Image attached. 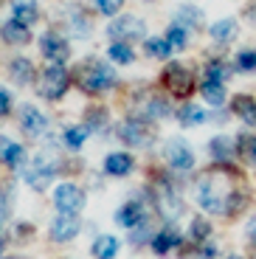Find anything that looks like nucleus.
Masks as SVG:
<instances>
[{
    "label": "nucleus",
    "mask_w": 256,
    "mask_h": 259,
    "mask_svg": "<svg viewBox=\"0 0 256 259\" xmlns=\"http://www.w3.org/2000/svg\"><path fill=\"white\" fill-rule=\"evenodd\" d=\"M178 121L183 127H197V124L205 121V110H200L197 104H183L178 110Z\"/></svg>",
    "instance_id": "obj_26"
},
{
    "label": "nucleus",
    "mask_w": 256,
    "mask_h": 259,
    "mask_svg": "<svg viewBox=\"0 0 256 259\" xmlns=\"http://www.w3.org/2000/svg\"><path fill=\"white\" fill-rule=\"evenodd\" d=\"M12 17L17 20V23H23V26L31 28L34 23L39 20V9H37V3H34V0H14Z\"/></svg>",
    "instance_id": "obj_20"
},
{
    "label": "nucleus",
    "mask_w": 256,
    "mask_h": 259,
    "mask_svg": "<svg viewBox=\"0 0 256 259\" xmlns=\"http://www.w3.org/2000/svg\"><path fill=\"white\" fill-rule=\"evenodd\" d=\"M208 149H211V155L217 163H231V158H234V144H231L228 136H214Z\"/></svg>",
    "instance_id": "obj_23"
},
{
    "label": "nucleus",
    "mask_w": 256,
    "mask_h": 259,
    "mask_svg": "<svg viewBox=\"0 0 256 259\" xmlns=\"http://www.w3.org/2000/svg\"><path fill=\"white\" fill-rule=\"evenodd\" d=\"M39 51H42V57L48 62H57V65H62L65 59L71 57V46L59 34H42L39 37Z\"/></svg>",
    "instance_id": "obj_11"
},
{
    "label": "nucleus",
    "mask_w": 256,
    "mask_h": 259,
    "mask_svg": "<svg viewBox=\"0 0 256 259\" xmlns=\"http://www.w3.org/2000/svg\"><path fill=\"white\" fill-rule=\"evenodd\" d=\"M54 206L59 208V214H79L84 208V192L76 183H59L54 189Z\"/></svg>",
    "instance_id": "obj_6"
},
{
    "label": "nucleus",
    "mask_w": 256,
    "mask_h": 259,
    "mask_svg": "<svg viewBox=\"0 0 256 259\" xmlns=\"http://www.w3.org/2000/svg\"><path fill=\"white\" fill-rule=\"evenodd\" d=\"M79 228H82V223H79L76 214H59L57 220L51 223V240L54 242H68L79 234Z\"/></svg>",
    "instance_id": "obj_13"
},
{
    "label": "nucleus",
    "mask_w": 256,
    "mask_h": 259,
    "mask_svg": "<svg viewBox=\"0 0 256 259\" xmlns=\"http://www.w3.org/2000/svg\"><path fill=\"white\" fill-rule=\"evenodd\" d=\"M147 3H149V0H147Z\"/></svg>",
    "instance_id": "obj_47"
},
{
    "label": "nucleus",
    "mask_w": 256,
    "mask_h": 259,
    "mask_svg": "<svg viewBox=\"0 0 256 259\" xmlns=\"http://www.w3.org/2000/svg\"><path fill=\"white\" fill-rule=\"evenodd\" d=\"M237 68H239V71H245V73H253V71H256V51H250V48L239 51Z\"/></svg>",
    "instance_id": "obj_36"
},
{
    "label": "nucleus",
    "mask_w": 256,
    "mask_h": 259,
    "mask_svg": "<svg viewBox=\"0 0 256 259\" xmlns=\"http://www.w3.org/2000/svg\"><path fill=\"white\" fill-rule=\"evenodd\" d=\"M6 259H26V256H6Z\"/></svg>",
    "instance_id": "obj_43"
},
{
    "label": "nucleus",
    "mask_w": 256,
    "mask_h": 259,
    "mask_svg": "<svg viewBox=\"0 0 256 259\" xmlns=\"http://www.w3.org/2000/svg\"><path fill=\"white\" fill-rule=\"evenodd\" d=\"M160 82H163V88H166L169 93H175V96H186V93L192 91L194 76H192V71H189L183 62H169L166 68H163V73H160Z\"/></svg>",
    "instance_id": "obj_5"
},
{
    "label": "nucleus",
    "mask_w": 256,
    "mask_h": 259,
    "mask_svg": "<svg viewBox=\"0 0 256 259\" xmlns=\"http://www.w3.org/2000/svg\"><path fill=\"white\" fill-rule=\"evenodd\" d=\"M0 37L6 39L9 46H26L28 39H31V31H28V26H23V23H17L12 17L6 26L0 28Z\"/></svg>",
    "instance_id": "obj_19"
},
{
    "label": "nucleus",
    "mask_w": 256,
    "mask_h": 259,
    "mask_svg": "<svg viewBox=\"0 0 256 259\" xmlns=\"http://www.w3.org/2000/svg\"><path fill=\"white\" fill-rule=\"evenodd\" d=\"M189 237H192L194 242H205L211 237V223L205 220V217H194L192 226H189Z\"/></svg>",
    "instance_id": "obj_30"
},
{
    "label": "nucleus",
    "mask_w": 256,
    "mask_h": 259,
    "mask_svg": "<svg viewBox=\"0 0 256 259\" xmlns=\"http://www.w3.org/2000/svg\"><path fill=\"white\" fill-rule=\"evenodd\" d=\"M118 248H121V242L115 240V237H110V234H102V237H96L93 240V245H90V253L96 259H113L115 253H118Z\"/></svg>",
    "instance_id": "obj_21"
},
{
    "label": "nucleus",
    "mask_w": 256,
    "mask_h": 259,
    "mask_svg": "<svg viewBox=\"0 0 256 259\" xmlns=\"http://www.w3.org/2000/svg\"><path fill=\"white\" fill-rule=\"evenodd\" d=\"M107 57L113 59L115 65H130L135 59V54H133V48H130L127 42H113V46L107 48Z\"/></svg>",
    "instance_id": "obj_29"
},
{
    "label": "nucleus",
    "mask_w": 256,
    "mask_h": 259,
    "mask_svg": "<svg viewBox=\"0 0 256 259\" xmlns=\"http://www.w3.org/2000/svg\"><path fill=\"white\" fill-rule=\"evenodd\" d=\"M107 34L115 42H133V39H144L147 37V23L141 17H133V14H124V17H115L110 23Z\"/></svg>",
    "instance_id": "obj_4"
},
{
    "label": "nucleus",
    "mask_w": 256,
    "mask_h": 259,
    "mask_svg": "<svg viewBox=\"0 0 256 259\" xmlns=\"http://www.w3.org/2000/svg\"><path fill=\"white\" fill-rule=\"evenodd\" d=\"M144 48H147V54L152 59H166L169 54H172V46H169L166 37H149L147 42H144Z\"/></svg>",
    "instance_id": "obj_28"
},
{
    "label": "nucleus",
    "mask_w": 256,
    "mask_h": 259,
    "mask_svg": "<svg viewBox=\"0 0 256 259\" xmlns=\"http://www.w3.org/2000/svg\"><path fill=\"white\" fill-rule=\"evenodd\" d=\"M208 34H211V39L220 42V46H231V42L237 39V34H239V26H237V20L234 17H223V20H217V23L208 28Z\"/></svg>",
    "instance_id": "obj_15"
},
{
    "label": "nucleus",
    "mask_w": 256,
    "mask_h": 259,
    "mask_svg": "<svg viewBox=\"0 0 256 259\" xmlns=\"http://www.w3.org/2000/svg\"><path fill=\"white\" fill-rule=\"evenodd\" d=\"M88 133H90L88 127H68L65 130V144L71 149H79L84 144V138H88Z\"/></svg>",
    "instance_id": "obj_31"
},
{
    "label": "nucleus",
    "mask_w": 256,
    "mask_h": 259,
    "mask_svg": "<svg viewBox=\"0 0 256 259\" xmlns=\"http://www.w3.org/2000/svg\"><path fill=\"white\" fill-rule=\"evenodd\" d=\"M253 259H256V256H253Z\"/></svg>",
    "instance_id": "obj_48"
},
{
    "label": "nucleus",
    "mask_w": 256,
    "mask_h": 259,
    "mask_svg": "<svg viewBox=\"0 0 256 259\" xmlns=\"http://www.w3.org/2000/svg\"><path fill=\"white\" fill-rule=\"evenodd\" d=\"M0 251H3V237H0Z\"/></svg>",
    "instance_id": "obj_44"
},
{
    "label": "nucleus",
    "mask_w": 256,
    "mask_h": 259,
    "mask_svg": "<svg viewBox=\"0 0 256 259\" xmlns=\"http://www.w3.org/2000/svg\"><path fill=\"white\" fill-rule=\"evenodd\" d=\"M118 138L127 141L130 147H149L155 136H152V130H149L147 121H141V118H127V121L118 124Z\"/></svg>",
    "instance_id": "obj_7"
},
{
    "label": "nucleus",
    "mask_w": 256,
    "mask_h": 259,
    "mask_svg": "<svg viewBox=\"0 0 256 259\" xmlns=\"http://www.w3.org/2000/svg\"><path fill=\"white\" fill-rule=\"evenodd\" d=\"M68 84H71V73H68V68H65V65L51 62V65H45L37 91H39V96H42V99H51V102H54V99H62L65 96Z\"/></svg>",
    "instance_id": "obj_3"
},
{
    "label": "nucleus",
    "mask_w": 256,
    "mask_h": 259,
    "mask_svg": "<svg viewBox=\"0 0 256 259\" xmlns=\"http://www.w3.org/2000/svg\"><path fill=\"white\" fill-rule=\"evenodd\" d=\"M248 237H250V240L256 242V217H253V220L248 223Z\"/></svg>",
    "instance_id": "obj_42"
},
{
    "label": "nucleus",
    "mask_w": 256,
    "mask_h": 259,
    "mask_svg": "<svg viewBox=\"0 0 256 259\" xmlns=\"http://www.w3.org/2000/svg\"><path fill=\"white\" fill-rule=\"evenodd\" d=\"M20 163H26V149L20 147V144H14L6 158V166H20Z\"/></svg>",
    "instance_id": "obj_38"
},
{
    "label": "nucleus",
    "mask_w": 256,
    "mask_h": 259,
    "mask_svg": "<svg viewBox=\"0 0 256 259\" xmlns=\"http://www.w3.org/2000/svg\"><path fill=\"white\" fill-rule=\"evenodd\" d=\"M237 155L242 158L248 166H256V136H253V133H239V138H237Z\"/></svg>",
    "instance_id": "obj_24"
},
{
    "label": "nucleus",
    "mask_w": 256,
    "mask_h": 259,
    "mask_svg": "<svg viewBox=\"0 0 256 259\" xmlns=\"http://www.w3.org/2000/svg\"><path fill=\"white\" fill-rule=\"evenodd\" d=\"M20 127H23V133L28 138H42L48 133V118L34 104H23V110H20Z\"/></svg>",
    "instance_id": "obj_10"
},
{
    "label": "nucleus",
    "mask_w": 256,
    "mask_h": 259,
    "mask_svg": "<svg viewBox=\"0 0 256 259\" xmlns=\"http://www.w3.org/2000/svg\"><path fill=\"white\" fill-rule=\"evenodd\" d=\"M231 110H234L237 118H242L248 127H256V102L248 93H237V96L231 99Z\"/></svg>",
    "instance_id": "obj_16"
},
{
    "label": "nucleus",
    "mask_w": 256,
    "mask_h": 259,
    "mask_svg": "<svg viewBox=\"0 0 256 259\" xmlns=\"http://www.w3.org/2000/svg\"><path fill=\"white\" fill-rule=\"evenodd\" d=\"M231 259H239V256H231Z\"/></svg>",
    "instance_id": "obj_45"
},
{
    "label": "nucleus",
    "mask_w": 256,
    "mask_h": 259,
    "mask_svg": "<svg viewBox=\"0 0 256 259\" xmlns=\"http://www.w3.org/2000/svg\"><path fill=\"white\" fill-rule=\"evenodd\" d=\"M9 76H12L17 84H23V88H26V84L34 82V76H37V73H34V65L28 62V59H14V62L9 65Z\"/></svg>",
    "instance_id": "obj_22"
},
{
    "label": "nucleus",
    "mask_w": 256,
    "mask_h": 259,
    "mask_svg": "<svg viewBox=\"0 0 256 259\" xmlns=\"http://www.w3.org/2000/svg\"><path fill=\"white\" fill-rule=\"evenodd\" d=\"M245 17H248V23L256 28V0H250L248 6H245Z\"/></svg>",
    "instance_id": "obj_41"
},
{
    "label": "nucleus",
    "mask_w": 256,
    "mask_h": 259,
    "mask_svg": "<svg viewBox=\"0 0 256 259\" xmlns=\"http://www.w3.org/2000/svg\"><path fill=\"white\" fill-rule=\"evenodd\" d=\"M96 6L102 14H107V17H115V12H121L124 0H96Z\"/></svg>",
    "instance_id": "obj_37"
},
{
    "label": "nucleus",
    "mask_w": 256,
    "mask_h": 259,
    "mask_svg": "<svg viewBox=\"0 0 256 259\" xmlns=\"http://www.w3.org/2000/svg\"><path fill=\"white\" fill-rule=\"evenodd\" d=\"M9 107H12V96H9V93L3 91V88H0V116H6Z\"/></svg>",
    "instance_id": "obj_40"
},
{
    "label": "nucleus",
    "mask_w": 256,
    "mask_h": 259,
    "mask_svg": "<svg viewBox=\"0 0 256 259\" xmlns=\"http://www.w3.org/2000/svg\"><path fill=\"white\" fill-rule=\"evenodd\" d=\"M0 3H3V0H0Z\"/></svg>",
    "instance_id": "obj_46"
},
{
    "label": "nucleus",
    "mask_w": 256,
    "mask_h": 259,
    "mask_svg": "<svg viewBox=\"0 0 256 259\" xmlns=\"http://www.w3.org/2000/svg\"><path fill=\"white\" fill-rule=\"evenodd\" d=\"M166 39H169V46L172 48H186L189 46V31H186L183 26H172L166 31Z\"/></svg>",
    "instance_id": "obj_35"
},
{
    "label": "nucleus",
    "mask_w": 256,
    "mask_h": 259,
    "mask_svg": "<svg viewBox=\"0 0 256 259\" xmlns=\"http://www.w3.org/2000/svg\"><path fill=\"white\" fill-rule=\"evenodd\" d=\"M231 76V71H228V65L225 62H208L205 65V79H214V82H223L225 84V79Z\"/></svg>",
    "instance_id": "obj_34"
},
{
    "label": "nucleus",
    "mask_w": 256,
    "mask_h": 259,
    "mask_svg": "<svg viewBox=\"0 0 256 259\" xmlns=\"http://www.w3.org/2000/svg\"><path fill=\"white\" fill-rule=\"evenodd\" d=\"M104 124H107V113H104V107H90L88 116H84V127L88 130H102Z\"/></svg>",
    "instance_id": "obj_33"
},
{
    "label": "nucleus",
    "mask_w": 256,
    "mask_h": 259,
    "mask_svg": "<svg viewBox=\"0 0 256 259\" xmlns=\"http://www.w3.org/2000/svg\"><path fill=\"white\" fill-rule=\"evenodd\" d=\"M54 175H57V166L48 163L45 158H34V161L26 166V183L31 189H37V192L48 189V183L54 181Z\"/></svg>",
    "instance_id": "obj_8"
},
{
    "label": "nucleus",
    "mask_w": 256,
    "mask_h": 259,
    "mask_svg": "<svg viewBox=\"0 0 256 259\" xmlns=\"http://www.w3.org/2000/svg\"><path fill=\"white\" fill-rule=\"evenodd\" d=\"M147 116H149V118H166V116H169V102H166V99L152 96V99L147 102Z\"/></svg>",
    "instance_id": "obj_32"
},
{
    "label": "nucleus",
    "mask_w": 256,
    "mask_h": 259,
    "mask_svg": "<svg viewBox=\"0 0 256 259\" xmlns=\"http://www.w3.org/2000/svg\"><path fill=\"white\" fill-rule=\"evenodd\" d=\"M178 245H183V237L178 234V228H163V231H158L152 237V251L158 253V256H163V253H169L172 248H178Z\"/></svg>",
    "instance_id": "obj_18"
},
{
    "label": "nucleus",
    "mask_w": 256,
    "mask_h": 259,
    "mask_svg": "<svg viewBox=\"0 0 256 259\" xmlns=\"http://www.w3.org/2000/svg\"><path fill=\"white\" fill-rule=\"evenodd\" d=\"M115 223L124 226V228H138L144 223V206L141 203H135V200L124 203V206L115 211Z\"/></svg>",
    "instance_id": "obj_17"
},
{
    "label": "nucleus",
    "mask_w": 256,
    "mask_h": 259,
    "mask_svg": "<svg viewBox=\"0 0 256 259\" xmlns=\"http://www.w3.org/2000/svg\"><path fill=\"white\" fill-rule=\"evenodd\" d=\"M194 197L208 214H237L248 203V192L242 186H231L228 163L203 172L194 183Z\"/></svg>",
    "instance_id": "obj_1"
},
{
    "label": "nucleus",
    "mask_w": 256,
    "mask_h": 259,
    "mask_svg": "<svg viewBox=\"0 0 256 259\" xmlns=\"http://www.w3.org/2000/svg\"><path fill=\"white\" fill-rule=\"evenodd\" d=\"M178 20H180L178 26H183V28H203V12L194 6L178 9Z\"/></svg>",
    "instance_id": "obj_27"
},
{
    "label": "nucleus",
    "mask_w": 256,
    "mask_h": 259,
    "mask_svg": "<svg viewBox=\"0 0 256 259\" xmlns=\"http://www.w3.org/2000/svg\"><path fill=\"white\" fill-rule=\"evenodd\" d=\"M200 93H203V99L208 104H223L225 102V88L223 82H214V79H203V84H200Z\"/></svg>",
    "instance_id": "obj_25"
},
{
    "label": "nucleus",
    "mask_w": 256,
    "mask_h": 259,
    "mask_svg": "<svg viewBox=\"0 0 256 259\" xmlns=\"http://www.w3.org/2000/svg\"><path fill=\"white\" fill-rule=\"evenodd\" d=\"M158 211L163 214V217H169V220H175L180 211H183V200H180V194H178V189L172 186V183H160V189H158Z\"/></svg>",
    "instance_id": "obj_12"
},
{
    "label": "nucleus",
    "mask_w": 256,
    "mask_h": 259,
    "mask_svg": "<svg viewBox=\"0 0 256 259\" xmlns=\"http://www.w3.org/2000/svg\"><path fill=\"white\" fill-rule=\"evenodd\" d=\"M12 147H14V141H9L6 136H0V163H6V158H9V152H12Z\"/></svg>",
    "instance_id": "obj_39"
},
{
    "label": "nucleus",
    "mask_w": 256,
    "mask_h": 259,
    "mask_svg": "<svg viewBox=\"0 0 256 259\" xmlns=\"http://www.w3.org/2000/svg\"><path fill=\"white\" fill-rule=\"evenodd\" d=\"M76 84L88 93H107L115 84V71L102 59H84L76 68Z\"/></svg>",
    "instance_id": "obj_2"
},
{
    "label": "nucleus",
    "mask_w": 256,
    "mask_h": 259,
    "mask_svg": "<svg viewBox=\"0 0 256 259\" xmlns=\"http://www.w3.org/2000/svg\"><path fill=\"white\" fill-rule=\"evenodd\" d=\"M166 161L172 163L178 172H189L194 166V152L183 138H169L166 141Z\"/></svg>",
    "instance_id": "obj_9"
},
{
    "label": "nucleus",
    "mask_w": 256,
    "mask_h": 259,
    "mask_svg": "<svg viewBox=\"0 0 256 259\" xmlns=\"http://www.w3.org/2000/svg\"><path fill=\"white\" fill-rule=\"evenodd\" d=\"M133 166H135V161H133V155H130V152H110V155L104 158V172H107V175H113V178L130 175V172H133Z\"/></svg>",
    "instance_id": "obj_14"
}]
</instances>
